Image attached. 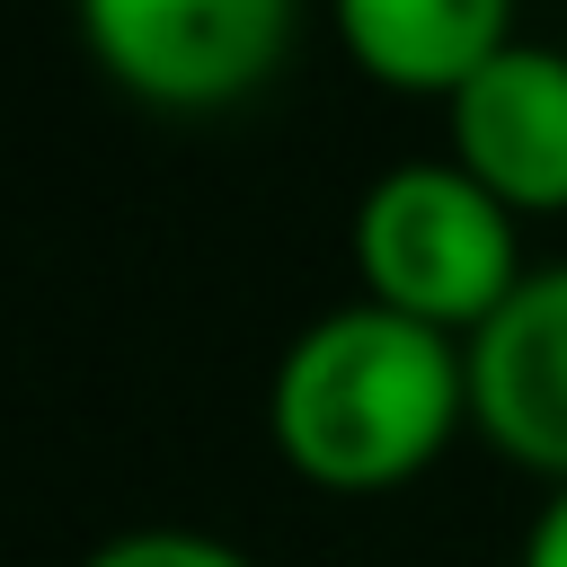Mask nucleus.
<instances>
[{
    "instance_id": "39448f33",
    "label": "nucleus",
    "mask_w": 567,
    "mask_h": 567,
    "mask_svg": "<svg viewBox=\"0 0 567 567\" xmlns=\"http://www.w3.org/2000/svg\"><path fill=\"white\" fill-rule=\"evenodd\" d=\"M470 434L532 478H567V266H532L470 337Z\"/></svg>"
},
{
    "instance_id": "20e7f679",
    "label": "nucleus",
    "mask_w": 567,
    "mask_h": 567,
    "mask_svg": "<svg viewBox=\"0 0 567 567\" xmlns=\"http://www.w3.org/2000/svg\"><path fill=\"white\" fill-rule=\"evenodd\" d=\"M452 159L523 221L567 213V53L514 35L443 97Z\"/></svg>"
},
{
    "instance_id": "7ed1b4c3",
    "label": "nucleus",
    "mask_w": 567,
    "mask_h": 567,
    "mask_svg": "<svg viewBox=\"0 0 567 567\" xmlns=\"http://www.w3.org/2000/svg\"><path fill=\"white\" fill-rule=\"evenodd\" d=\"M301 0H80L97 71L159 115H221L292 53Z\"/></svg>"
},
{
    "instance_id": "0eeeda50",
    "label": "nucleus",
    "mask_w": 567,
    "mask_h": 567,
    "mask_svg": "<svg viewBox=\"0 0 567 567\" xmlns=\"http://www.w3.org/2000/svg\"><path fill=\"white\" fill-rule=\"evenodd\" d=\"M80 567H257L248 549L213 540V532H177V523H142V532H115L97 540Z\"/></svg>"
},
{
    "instance_id": "f03ea898",
    "label": "nucleus",
    "mask_w": 567,
    "mask_h": 567,
    "mask_svg": "<svg viewBox=\"0 0 567 567\" xmlns=\"http://www.w3.org/2000/svg\"><path fill=\"white\" fill-rule=\"evenodd\" d=\"M523 213H505L452 151L443 159H399L363 186L354 204V284L363 301H390L443 337H478L505 292L532 275L523 266V239H514Z\"/></svg>"
},
{
    "instance_id": "f257e3e1",
    "label": "nucleus",
    "mask_w": 567,
    "mask_h": 567,
    "mask_svg": "<svg viewBox=\"0 0 567 567\" xmlns=\"http://www.w3.org/2000/svg\"><path fill=\"white\" fill-rule=\"evenodd\" d=\"M470 434V337L390 301L319 310L266 381V443L319 496H390Z\"/></svg>"
},
{
    "instance_id": "423d86ee",
    "label": "nucleus",
    "mask_w": 567,
    "mask_h": 567,
    "mask_svg": "<svg viewBox=\"0 0 567 567\" xmlns=\"http://www.w3.org/2000/svg\"><path fill=\"white\" fill-rule=\"evenodd\" d=\"M328 18L354 71L390 97H452L514 44V0H328Z\"/></svg>"
},
{
    "instance_id": "6e6552de",
    "label": "nucleus",
    "mask_w": 567,
    "mask_h": 567,
    "mask_svg": "<svg viewBox=\"0 0 567 567\" xmlns=\"http://www.w3.org/2000/svg\"><path fill=\"white\" fill-rule=\"evenodd\" d=\"M514 567H567V478L532 505V523H523V558Z\"/></svg>"
}]
</instances>
